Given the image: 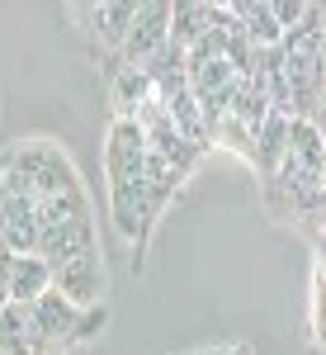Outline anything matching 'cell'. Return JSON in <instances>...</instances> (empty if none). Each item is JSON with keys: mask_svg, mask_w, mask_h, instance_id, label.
Instances as JSON below:
<instances>
[{"mask_svg": "<svg viewBox=\"0 0 326 355\" xmlns=\"http://www.w3.org/2000/svg\"><path fill=\"white\" fill-rule=\"evenodd\" d=\"M105 190H109V218L123 246L133 251V266H142L147 237L161 218V194L152 185V166H147V137L133 119H114L105 137Z\"/></svg>", "mask_w": 326, "mask_h": 355, "instance_id": "6da1fadb", "label": "cell"}, {"mask_svg": "<svg viewBox=\"0 0 326 355\" xmlns=\"http://www.w3.org/2000/svg\"><path fill=\"white\" fill-rule=\"evenodd\" d=\"M81 251H95V214H90L85 185L38 199V256L62 266Z\"/></svg>", "mask_w": 326, "mask_h": 355, "instance_id": "7a4b0ae2", "label": "cell"}, {"mask_svg": "<svg viewBox=\"0 0 326 355\" xmlns=\"http://www.w3.org/2000/svg\"><path fill=\"white\" fill-rule=\"evenodd\" d=\"M0 180L15 185V190H24L33 204L48 199V194H62V190H71V185H81L71 157L57 142H48V137H28L19 147H10L0 157Z\"/></svg>", "mask_w": 326, "mask_h": 355, "instance_id": "3957f363", "label": "cell"}, {"mask_svg": "<svg viewBox=\"0 0 326 355\" xmlns=\"http://www.w3.org/2000/svg\"><path fill=\"white\" fill-rule=\"evenodd\" d=\"M53 289L62 299H71L76 308H105V294H109V275H105V256L100 246L95 251H81L71 261L53 266Z\"/></svg>", "mask_w": 326, "mask_h": 355, "instance_id": "277c9868", "label": "cell"}, {"mask_svg": "<svg viewBox=\"0 0 326 355\" xmlns=\"http://www.w3.org/2000/svg\"><path fill=\"white\" fill-rule=\"evenodd\" d=\"M170 15H175V5H165V0L137 5L133 33H128V43H123V57H118V62H128V67H147L161 48H170Z\"/></svg>", "mask_w": 326, "mask_h": 355, "instance_id": "5b68a950", "label": "cell"}, {"mask_svg": "<svg viewBox=\"0 0 326 355\" xmlns=\"http://www.w3.org/2000/svg\"><path fill=\"white\" fill-rule=\"evenodd\" d=\"M81 15L90 19V33L100 38V48L123 57V43H128L133 19H137V5H128V0H105V5H81Z\"/></svg>", "mask_w": 326, "mask_h": 355, "instance_id": "8992f818", "label": "cell"}, {"mask_svg": "<svg viewBox=\"0 0 326 355\" xmlns=\"http://www.w3.org/2000/svg\"><path fill=\"white\" fill-rule=\"evenodd\" d=\"M0 355H48V341L33 322V308L5 303V313H0Z\"/></svg>", "mask_w": 326, "mask_h": 355, "instance_id": "52a82bcc", "label": "cell"}, {"mask_svg": "<svg viewBox=\"0 0 326 355\" xmlns=\"http://www.w3.org/2000/svg\"><path fill=\"white\" fill-rule=\"evenodd\" d=\"M48 289H53V261H43V256H15V261H10V275H5L10 303L33 308Z\"/></svg>", "mask_w": 326, "mask_h": 355, "instance_id": "ba28073f", "label": "cell"}, {"mask_svg": "<svg viewBox=\"0 0 326 355\" xmlns=\"http://www.w3.org/2000/svg\"><path fill=\"white\" fill-rule=\"evenodd\" d=\"M156 90H152V76H147V67H128V62H118L114 67V81H109V100H114V119H133L147 100H152Z\"/></svg>", "mask_w": 326, "mask_h": 355, "instance_id": "9c48e42d", "label": "cell"}, {"mask_svg": "<svg viewBox=\"0 0 326 355\" xmlns=\"http://www.w3.org/2000/svg\"><path fill=\"white\" fill-rule=\"evenodd\" d=\"M217 28V5H203V0H180L175 15H170V43L175 48H199L208 33Z\"/></svg>", "mask_w": 326, "mask_h": 355, "instance_id": "30bf717a", "label": "cell"}, {"mask_svg": "<svg viewBox=\"0 0 326 355\" xmlns=\"http://www.w3.org/2000/svg\"><path fill=\"white\" fill-rule=\"evenodd\" d=\"M312 341L326 351V279L312 275Z\"/></svg>", "mask_w": 326, "mask_h": 355, "instance_id": "8fae6325", "label": "cell"}, {"mask_svg": "<svg viewBox=\"0 0 326 355\" xmlns=\"http://www.w3.org/2000/svg\"><path fill=\"white\" fill-rule=\"evenodd\" d=\"M307 123H312V128L326 137V90H322V100H317V110H312V119H307Z\"/></svg>", "mask_w": 326, "mask_h": 355, "instance_id": "7c38bea8", "label": "cell"}, {"mask_svg": "<svg viewBox=\"0 0 326 355\" xmlns=\"http://www.w3.org/2000/svg\"><path fill=\"white\" fill-rule=\"evenodd\" d=\"M317 275L326 279V227L317 232Z\"/></svg>", "mask_w": 326, "mask_h": 355, "instance_id": "4fadbf2b", "label": "cell"}, {"mask_svg": "<svg viewBox=\"0 0 326 355\" xmlns=\"http://www.w3.org/2000/svg\"><path fill=\"white\" fill-rule=\"evenodd\" d=\"M194 355H251L242 346H208V351H194Z\"/></svg>", "mask_w": 326, "mask_h": 355, "instance_id": "5bb4252c", "label": "cell"}]
</instances>
